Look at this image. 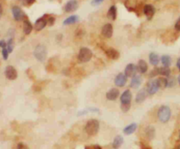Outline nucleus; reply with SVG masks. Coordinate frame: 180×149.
I'll list each match as a JSON object with an SVG mask.
<instances>
[{
  "instance_id": "29",
  "label": "nucleus",
  "mask_w": 180,
  "mask_h": 149,
  "mask_svg": "<svg viewBox=\"0 0 180 149\" xmlns=\"http://www.w3.org/2000/svg\"><path fill=\"white\" fill-rule=\"evenodd\" d=\"M156 80H157V84H158L159 88L163 89V88H166L167 87V78L160 77V78L156 79Z\"/></svg>"
},
{
  "instance_id": "45",
  "label": "nucleus",
  "mask_w": 180,
  "mask_h": 149,
  "mask_svg": "<svg viewBox=\"0 0 180 149\" xmlns=\"http://www.w3.org/2000/svg\"><path fill=\"white\" fill-rule=\"evenodd\" d=\"M177 149H180V145H178V146L177 147Z\"/></svg>"
},
{
  "instance_id": "13",
  "label": "nucleus",
  "mask_w": 180,
  "mask_h": 149,
  "mask_svg": "<svg viewBox=\"0 0 180 149\" xmlns=\"http://www.w3.org/2000/svg\"><path fill=\"white\" fill-rule=\"evenodd\" d=\"M127 83V76L124 73H119L114 79V84L117 87H123Z\"/></svg>"
},
{
  "instance_id": "16",
  "label": "nucleus",
  "mask_w": 180,
  "mask_h": 149,
  "mask_svg": "<svg viewBox=\"0 0 180 149\" xmlns=\"http://www.w3.org/2000/svg\"><path fill=\"white\" fill-rule=\"evenodd\" d=\"M120 95V91L117 88H112L106 93V99L108 100H115Z\"/></svg>"
},
{
  "instance_id": "11",
  "label": "nucleus",
  "mask_w": 180,
  "mask_h": 149,
  "mask_svg": "<svg viewBox=\"0 0 180 149\" xmlns=\"http://www.w3.org/2000/svg\"><path fill=\"white\" fill-rule=\"evenodd\" d=\"M155 12V9L152 5H145L143 7V13L145 14V16L148 20L153 18Z\"/></svg>"
},
{
  "instance_id": "31",
  "label": "nucleus",
  "mask_w": 180,
  "mask_h": 149,
  "mask_svg": "<svg viewBox=\"0 0 180 149\" xmlns=\"http://www.w3.org/2000/svg\"><path fill=\"white\" fill-rule=\"evenodd\" d=\"M6 49L9 51V53H11L13 51V39L10 38L6 43Z\"/></svg>"
},
{
  "instance_id": "9",
  "label": "nucleus",
  "mask_w": 180,
  "mask_h": 149,
  "mask_svg": "<svg viewBox=\"0 0 180 149\" xmlns=\"http://www.w3.org/2000/svg\"><path fill=\"white\" fill-rule=\"evenodd\" d=\"M77 8H78V2L77 0H70L64 5V11L65 12L71 13L77 11Z\"/></svg>"
},
{
  "instance_id": "39",
  "label": "nucleus",
  "mask_w": 180,
  "mask_h": 149,
  "mask_svg": "<svg viewBox=\"0 0 180 149\" xmlns=\"http://www.w3.org/2000/svg\"><path fill=\"white\" fill-rule=\"evenodd\" d=\"M103 1L104 0H93L92 3H91V5H98L101 4Z\"/></svg>"
},
{
  "instance_id": "44",
  "label": "nucleus",
  "mask_w": 180,
  "mask_h": 149,
  "mask_svg": "<svg viewBox=\"0 0 180 149\" xmlns=\"http://www.w3.org/2000/svg\"><path fill=\"white\" fill-rule=\"evenodd\" d=\"M178 84L180 85V74L178 75Z\"/></svg>"
},
{
  "instance_id": "37",
  "label": "nucleus",
  "mask_w": 180,
  "mask_h": 149,
  "mask_svg": "<svg viewBox=\"0 0 180 149\" xmlns=\"http://www.w3.org/2000/svg\"><path fill=\"white\" fill-rule=\"evenodd\" d=\"M158 75V72H157V68H155L151 73H150V74H149V77L150 78H153V77H155V76H157Z\"/></svg>"
},
{
  "instance_id": "25",
  "label": "nucleus",
  "mask_w": 180,
  "mask_h": 149,
  "mask_svg": "<svg viewBox=\"0 0 180 149\" xmlns=\"http://www.w3.org/2000/svg\"><path fill=\"white\" fill-rule=\"evenodd\" d=\"M123 144V137L121 135H118L114 138L113 142V147L114 149H118L119 147H121Z\"/></svg>"
},
{
  "instance_id": "30",
  "label": "nucleus",
  "mask_w": 180,
  "mask_h": 149,
  "mask_svg": "<svg viewBox=\"0 0 180 149\" xmlns=\"http://www.w3.org/2000/svg\"><path fill=\"white\" fill-rule=\"evenodd\" d=\"M176 85V80L172 76L167 77V87H173Z\"/></svg>"
},
{
  "instance_id": "1",
  "label": "nucleus",
  "mask_w": 180,
  "mask_h": 149,
  "mask_svg": "<svg viewBox=\"0 0 180 149\" xmlns=\"http://www.w3.org/2000/svg\"><path fill=\"white\" fill-rule=\"evenodd\" d=\"M84 130L90 136H94L99 130V122L97 119H90L85 125Z\"/></svg>"
},
{
  "instance_id": "26",
  "label": "nucleus",
  "mask_w": 180,
  "mask_h": 149,
  "mask_svg": "<svg viewBox=\"0 0 180 149\" xmlns=\"http://www.w3.org/2000/svg\"><path fill=\"white\" fill-rule=\"evenodd\" d=\"M157 72H158V75L161 76H164V77H169L170 76V70L169 67H157Z\"/></svg>"
},
{
  "instance_id": "42",
  "label": "nucleus",
  "mask_w": 180,
  "mask_h": 149,
  "mask_svg": "<svg viewBox=\"0 0 180 149\" xmlns=\"http://www.w3.org/2000/svg\"><path fill=\"white\" fill-rule=\"evenodd\" d=\"M2 14H3V7L0 5V18L2 17Z\"/></svg>"
},
{
  "instance_id": "20",
  "label": "nucleus",
  "mask_w": 180,
  "mask_h": 149,
  "mask_svg": "<svg viewBox=\"0 0 180 149\" xmlns=\"http://www.w3.org/2000/svg\"><path fill=\"white\" fill-rule=\"evenodd\" d=\"M33 25L31 24V22L28 20L27 19H26L23 22V31H24V33L26 35H28L31 33V31H33Z\"/></svg>"
},
{
  "instance_id": "3",
  "label": "nucleus",
  "mask_w": 180,
  "mask_h": 149,
  "mask_svg": "<svg viewBox=\"0 0 180 149\" xmlns=\"http://www.w3.org/2000/svg\"><path fill=\"white\" fill-rule=\"evenodd\" d=\"M33 55L38 61L44 62L47 59V48H46L45 45H43V44L36 45L34 51H33Z\"/></svg>"
},
{
  "instance_id": "32",
  "label": "nucleus",
  "mask_w": 180,
  "mask_h": 149,
  "mask_svg": "<svg viewBox=\"0 0 180 149\" xmlns=\"http://www.w3.org/2000/svg\"><path fill=\"white\" fill-rule=\"evenodd\" d=\"M20 3L24 5V6H31L32 5H33L35 3V0H19Z\"/></svg>"
},
{
  "instance_id": "5",
  "label": "nucleus",
  "mask_w": 180,
  "mask_h": 149,
  "mask_svg": "<svg viewBox=\"0 0 180 149\" xmlns=\"http://www.w3.org/2000/svg\"><path fill=\"white\" fill-rule=\"evenodd\" d=\"M48 14H45L44 16H42L41 18L38 19L35 23H34V30L35 31H41L42 29H44L46 27V25H48Z\"/></svg>"
},
{
  "instance_id": "33",
  "label": "nucleus",
  "mask_w": 180,
  "mask_h": 149,
  "mask_svg": "<svg viewBox=\"0 0 180 149\" xmlns=\"http://www.w3.org/2000/svg\"><path fill=\"white\" fill-rule=\"evenodd\" d=\"M130 107H131V104H121V108L122 112H128Z\"/></svg>"
},
{
  "instance_id": "43",
  "label": "nucleus",
  "mask_w": 180,
  "mask_h": 149,
  "mask_svg": "<svg viewBox=\"0 0 180 149\" xmlns=\"http://www.w3.org/2000/svg\"><path fill=\"white\" fill-rule=\"evenodd\" d=\"M142 149H149V148H148V147H146V146H143V145H142Z\"/></svg>"
},
{
  "instance_id": "17",
  "label": "nucleus",
  "mask_w": 180,
  "mask_h": 149,
  "mask_svg": "<svg viewBox=\"0 0 180 149\" xmlns=\"http://www.w3.org/2000/svg\"><path fill=\"white\" fill-rule=\"evenodd\" d=\"M137 71L142 73V74H144L147 73L148 71V64L145 60L143 59H140L139 62H138V65H137Z\"/></svg>"
},
{
  "instance_id": "23",
  "label": "nucleus",
  "mask_w": 180,
  "mask_h": 149,
  "mask_svg": "<svg viewBox=\"0 0 180 149\" xmlns=\"http://www.w3.org/2000/svg\"><path fill=\"white\" fill-rule=\"evenodd\" d=\"M117 17V8L115 5H112L107 12V18L111 20H115Z\"/></svg>"
},
{
  "instance_id": "27",
  "label": "nucleus",
  "mask_w": 180,
  "mask_h": 149,
  "mask_svg": "<svg viewBox=\"0 0 180 149\" xmlns=\"http://www.w3.org/2000/svg\"><path fill=\"white\" fill-rule=\"evenodd\" d=\"M78 21V16H76V15H72L71 17L67 18L63 21V25H73L75 23H77Z\"/></svg>"
},
{
  "instance_id": "46",
  "label": "nucleus",
  "mask_w": 180,
  "mask_h": 149,
  "mask_svg": "<svg viewBox=\"0 0 180 149\" xmlns=\"http://www.w3.org/2000/svg\"><path fill=\"white\" fill-rule=\"evenodd\" d=\"M179 139H180V134H179Z\"/></svg>"
},
{
  "instance_id": "34",
  "label": "nucleus",
  "mask_w": 180,
  "mask_h": 149,
  "mask_svg": "<svg viewBox=\"0 0 180 149\" xmlns=\"http://www.w3.org/2000/svg\"><path fill=\"white\" fill-rule=\"evenodd\" d=\"M2 55H3V59H4L5 60H6L7 59H8V56H9V51H7L6 47H5V48H3V49H2Z\"/></svg>"
},
{
  "instance_id": "19",
  "label": "nucleus",
  "mask_w": 180,
  "mask_h": 149,
  "mask_svg": "<svg viewBox=\"0 0 180 149\" xmlns=\"http://www.w3.org/2000/svg\"><path fill=\"white\" fill-rule=\"evenodd\" d=\"M147 90L146 89H142L140 90L137 95H136V98H135V102L136 103H142L146 98H147Z\"/></svg>"
},
{
  "instance_id": "22",
  "label": "nucleus",
  "mask_w": 180,
  "mask_h": 149,
  "mask_svg": "<svg viewBox=\"0 0 180 149\" xmlns=\"http://www.w3.org/2000/svg\"><path fill=\"white\" fill-rule=\"evenodd\" d=\"M160 60H161L160 57L158 56L156 53L151 52L149 54V62H150V64L152 66H157L159 64V62H160Z\"/></svg>"
},
{
  "instance_id": "8",
  "label": "nucleus",
  "mask_w": 180,
  "mask_h": 149,
  "mask_svg": "<svg viewBox=\"0 0 180 149\" xmlns=\"http://www.w3.org/2000/svg\"><path fill=\"white\" fill-rule=\"evenodd\" d=\"M6 77L10 80H14L18 77V73L17 70L13 67V66H8L6 68Z\"/></svg>"
},
{
  "instance_id": "12",
  "label": "nucleus",
  "mask_w": 180,
  "mask_h": 149,
  "mask_svg": "<svg viewBox=\"0 0 180 149\" xmlns=\"http://www.w3.org/2000/svg\"><path fill=\"white\" fill-rule=\"evenodd\" d=\"M102 35H103L105 37H107V38H110V37L113 36V27L111 24H105L102 27Z\"/></svg>"
},
{
  "instance_id": "15",
  "label": "nucleus",
  "mask_w": 180,
  "mask_h": 149,
  "mask_svg": "<svg viewBox=\"0 0 180 149\" xmlns=\"http://www.w3.org/2000/svg\"><path fill=\"white\" fill-rule=\"evenodd\" d=\"M132 100V93L129 90H126L121 96V104H131Z\"/></svg>"
},
{
  "instance_id": "24",
  "label": "nucleus",
  "mask_w": 180,
  "mask_h": 149,
  "mask_svg": "<svg viewBox=\"0 0 180 149\" xmlns=\"http://www.w3.org/2000/svg\"><path fill=\"white\" fill-rule=\"evenodd\" d=\"M145 133H146V136H147V138H148L149 140H151L155 137V128L152 126H148L146 127Z\"/></svg>"
},
{
  "instance_id": "41",
  "label": "nucleus",
  "mask_w": 180,
  "mask_h": 149,
  "mask_svg": "<svg viewBox=\"0 0 180 149\" xmlns=\"http://www.w3.org/2000/svg\"><path fill=\"white\" fill-rule=\"evenodd\" d=\"M177 66H178V68L180 71V58L178 59V61H177Z\"/></svg>"
},
{
  "instance_id": "7",
  "label": "nucleus",
  "mask_w": 180,
  "mask_h": 149,
  "mask_svg": "<svg viewBox=\"0 0 180 149\" xmlns=\"http://www.w3.org/2000/svg\"><path fill=\"white\" fill-rule=\"evenodd\" d=\"M160 88L158 87L157 80H150L147 84V93L149 95H154L155 93H157V91Z\"/></svg>"
},
{
  "instance_id": "18",
  "label": "nucleus",
  "mask_w": 180,
  "mask_h": 149,
  "mask_svg": "<svg viewBox=\"0 0 180 149\" xmlns=\"http://www.w3.org/2000/svg\"><path fill=\"white\" fill-rule=\"evenodd\" d=\"M141 83H142V78L140 75H135V77L132 78V80L130 83V87L133 88V89H137L139 88L141 86Z\"/></svg>"
},
{
  "instance_id": "40",
  "label": "nucleus",
  "mask_w": 180,
  "mask_h": 149,
  "mask_svg": "<svg viewBox=\"0 0 180 149\" xmlns=\"http://www.w3.org/2000/svg\"><path fill=\"white\" fill-rule=\"evenodd\" d=\"M0 47L3 49L5 47H6V42L5 40H0Z\"/></svg>"
},
{
  "instance_id": "14",
  "label": "nucleus",
  "mask_w": 180,
  "mask_h": 149,
  "mask_svg": "<svg viewBox=\"0 0 180 149\" xmlns=\"http://www.w3.org/2000/svg\"><path fill=\"white\" fill-rule=\"evenodd\" d=\"M105 54L107 58L113 60H116L120 58V52L114 48H107L105 50Z\"/></svg>"
},
{
  "instance_id": "6",
  "label": "nucleus",
  "mask_w": 180,
  "mask_h": 149,
  "mask_svg": "<svg viewBox=\"0 0 180 149\" xmlns=\"http://www.w3.org/2000/svg\"><path fill=\"white\" fill-rule=\"evenodd\" d=\"M12 12H13V18L16 21H21V20L24 21L25 19H27L25 12L19 6H13Z\"/></svg>"
},
{
  "instance_id": "38",
  "label": "nucleus",
  "mask_w": 180,
  "mask_h": 149,
  "mask_svg": "<svg viewBox=\"0 0 180 149\" xmlns=\"http://www.w3.org/2000/svg\"><path fill=\"white\" fill-rule=\"evenodd\" d=\"M175 30L178 31H180V18L177 20V22L175 24Z\"/></svg>"
},
{
  "instance_id": "4",
  "label": "nucleus",
  "mask_w": 180,
  "mask_h": 149,
  "mask_svg": "<svg viewBox=\"0 0 180 149\" xmlns=\"http://www.w3.org/2000/svg\"><path fill=\"white\" fill-rule=\"evenodd\" d=\"M77 58H78V60L80 62H88V61H90V59L92 58V51L89 48H87V47H82L80 49V51H79Z\"/></svg>"
},
{
  "instance_id": "2",
  "label": "nucleus",
  "mask_w": 180,
  "mask_h": 149,
  "mask_svg": "<svg viewBox=\"0 0 180 149\" xmlns=\"http://www.w3.org/2000/svg\"><path fill=\"white\" fill-rule=\"evenodd\" d=\"M171 116V111L170 108L168 106H162L157 112V117L159 120L163 123H166L170 120Z\"/></svg>"
},
{
  "instance_id": "21",
  "label": "nucleus",
  "mask_w": 180,
  "mask_h": 149,
  "mask_svg": "<svg viewBox=\"0 0 180 149\" xmlns=\"http://www.w3.org/2000/svg\"><path fill=\"white\" fill-rule=\"evenodd\" d=\"M136 129H137V124H136V123H132V124L128 125V126H126V127L124 128L123 132H124L125 134L130 135V134H132L133 133H135Z\"/></svg>"
},
{
  "instance_id": "10",
  "label": "nucleus",
  "mask_w": 180,
  "mask_h": 149,
  "mask_svg": "<svg viewBox=\"0 0 180 149\" xmlns=\"http://www.w3.org/2000/svg\"><path fill=\"white\" fill-rule=\"evenodd\" d=\"M136 72H137V66L134 64H128L125 68L124 74L127 76V78H133L136 75Z\"/></svg>"
},
{
  "instance_id": "35",
  "label": "nucleus",
  "mask_w": 180,
  "mask_h": 149,
  "mask_svg": "<svg viewBox=\"0 0 180 149\" xmlns=\"http://www.w3.org/2000/svg\"><path fill=\"white\" fill-rule=\"evenodd\" d=\"M55 22H56V18L49 15L48 16V25H49V26H52V25L55 24Z\"/></svg>"
},
{
  "instance_id": "36",
  "label": "nucleus",
  "mask_w": 180,
  "mask_h": 149,
  "mask_svg": "<svg viewBox=\"0 0 180 149\" xmlns=\"http://www.w3.org/2000/svg\"><path fill=\"white\" fill-rule=\"evenodd\" d=\"M17 149H28V147H27V146H26V144L20 142L18 144V146H17Z\"/></svg>"
},
{
  "instance_id": "28",
  "label": "nucleus",
  "mask_w": 180,
  "mask_h": 149,
  "mask_svg": "<svg viewBox=\"0 0 180 149\" xmlns=\"http://www.w3.org/2000/svg\"><path fill=\"white\" fill-rule=\"evenodd\" d=\"M161 62L164 67H169L171 65V59L168 55H163L161 57Z\"/></svg>"
}]
</instances>
